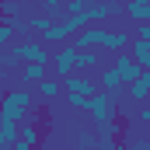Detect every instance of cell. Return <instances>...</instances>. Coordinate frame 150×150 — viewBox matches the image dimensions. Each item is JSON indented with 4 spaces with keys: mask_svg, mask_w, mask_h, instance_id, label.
<instances>
[{
    "mask_svg": "<svg viewBox=\"0 0 150 150\" xmlns=\"http://www.w3.org/2000/svg\"><path fill=\"white\" fill-rule=\"evenodd\" d=\"M42 7H63V0H38Z\"/></svg>",
    "mask_w": 150,
    "mask_h": 150,
    "instance_id": "24",
    "label": "cell"
},
{
    "mask_svg": "<svg viewBox=\"0 0 150 150\" xmlns=\"http://www.w3.org/2000/svg\"><path fill=\"white\" fill-rule=\"evenodd\" d=\"M18 140H25L28 147H38V143H42V133H38L35 122H25V119H21V122H18Z\"/></svg>",
    "mask_w": 150,
    "mask_h": 150,
    "instance_id": "13",
    "label": "cell"
},
{
    "mask_svg": "<svg viewBox=\"0 0 150 150\" xmlns=\"http://www.w3.org/2000/svg\"><path fill=\"white\" fill-rule=\"evenodd\" d=\"M11 38H14V28H11V21H7V18H0V49H4Z\"/></svg>",
    "mask_w": 150,
    "mask_h": 150,
    "instance_id": "19",
    "label": "cell"
},
{
    "mask_svg": "<svg viewBox=\"0 0 150 150\" xmlns=\"http://www.w3.org/2000/svg\"><path fill=\"white\" fill-rule=\"evenodd\" d=\"M147 101H150V98H147Z\"/></svg>",
    "mask_w": 150,
    "mask_h": 150,
    "instance_id": "25",
    "label": "cell"
},
{
    "mask_svg": "<svg viewBox=\"0 0 150 150\" xmlns=\"http://www.w3.org/2000/svg\"><path fill=\"white\" fill-rule=\"evenodd\" d=\"M126 98H129L133 105H140V101H147V98H150V70H147V67L140 70L136 80H129V84H126Z\"/></svg>",
    "mask_w": 150,
    "mask_h": 150,
    "instance_id": "8",
    "label": "cell"
},
{
    "mask_svg": "<svg viewBox=\"0 0 150 150\" xmlns=\"http://www.w3.org/2000/svg\"><path fill=\"white\" fill-rule=\"evenodd\" d=\"M105 25L101 21H87L84 28H77L74 35H70V42H74L77 49H87V45H101V38H105Z\"/></svg>",
    "mask_w": 150,
    "mask_h": 150,
    "instance_id": "4",
    "label": "cell"
},
{
    "mask_svg": "<svg viewBox=\"0 0 150 150\" xmlns=\"http://www.w3.org/2000/svg\"><path fill=\"white\" fill-rule=\"evenodd\" d=\"M67 105H70V108H87V98L77 94V91H67Z\"/></svg>",
    "mask_w": 150,
    "mask_h": 150,
    "instance_id": "20",
    "label": "cell"
},
{
    "mask_svg": "<svg viewBox=\"0 0 150 150\" xmlns=\"http://www.w3.org/2000/svg\"><path fill=\"white\" fill-rule=\"evenodd\" d=\"M98 87H101V91H112L115 98H126V94H122V91H126V80L115 70V63L112 67H98Z\"/></svg>",
    "mask_w": 150,
    "mask_h": 150,
    "instance_id": "5",
    "label": "cell"
},
{
    "mask_svg": "<svg viewBox=\"0 0 150 150\" xmlns=\"http://www.w3.org/2000/svg\"><path fill=\"white\" fill-rule=\"evenodd\" d=\"M28 91H7L0 94V119H11V122H21L28 119Z\"/></svg>",
    "mask_w": 150,
    "mask_h": 150,
    "instance_id": "2",
    "label": "cell"
},
{
    "mask_svg": "<svg viewBox=\"0 0 150 150\" xmlns=\"http://www.w3.org/2000/svg\"><path fill=\"white\" fill-rule=\"evenodd\" d=\"M52 25H56V21H52V14H49V11H42V14H32V18H28V32H32V35L49 32Z\"/></svg>",
    "mask_w": 150,
    "mask_h": 150,
    "instance_id": "15",
    "label": "cell"
},
{
    "mask_svg": "<svg viewBox=\"0 0 150 150\" xmlns=\"http://www.w3.org/2000/svg\"><path fill=\"white\" fill-rule=\"evenodd\" d=\"M45 74H49V63H25L21 67V80L25 84H38Z\"/></svg>",
    "mask_w": 150,
    "mask_h": 150,
    "instance_id": "14",
    "label": "cell"
},
{
    "mask_svg": "<svg viewBox=\"0 0 150 150\" xmlns=\"http://www.w3.org/2000/svg\"><path fill=\"white\" fill-rule=\"evenodd\" d=\"M136 122H147L150 126V101H140L136 105Z\"/></svg>",
    "mask_w": 150,
    "mask_h": 150,
    "instance_id": "21",
    "label": "cell"
},
{
    "mask_svg": "<svg viewBox=\"0 0 150 150\" xmlns=\"http://www.w3.org/2000/svg\"><path fill=\"white\" fill-rule=\"evenodd\" d=\"M77 143H80V147H94V143H98V136H94V133H80V136H77Z\"/></svg>",
    "mask_w": 150,
    "mask_h": 150,
    "instance_id": "22",
    "label": "cell"
},
{
    "mask_svg": "<svg viewBox=\"0 0 150 150\" xmlns=\"http://www.w3.org/2000/svg\"><path fill=\"white\" fill-rule=\"evenodd\" d=\"M112 63H115V70L122 74V80H126V84H129V80H136V77H140V70H143V67L133 59V52H129V49L112 52Z\"/></svg>",
    "mask_w": 150,
    "mask_h": 150,
    "instance_id": "6",
    "label": "cell"
},
{
    "mask_svg": "<svg viewBox=\"0 0 150 150\" xmlns=\"http://www.w3.org/2000/svg\"><path fill=\"white\" fill-rule=\"evenodd\" d=\"M0 18H7V21L21 18V4L18 0H0Z\"/></svg>",
    "mask_w": 150,
    "mask_h": 150,
    "instance_id": "18",
    "label": "cell"
},
{
    "mask_svg": "<svg viewBox=\"0 0 150 150\" xmlns=\"http://www.w3.org/2000/svg\"><path fill=\"white\" fill-rule=\"evenodd\" d=\"M140 35H143V38H150V21H140Z\"/></svg>",
    "mask_w": 150,
    "mask_h": 150,
    "instance_id": "23",
    "label": "cell"
},
{
    "mask_svg": "<svg viewBox=\"0 0 150 150\" xmlns=\"http://www.w3.org/2000/svg\"><path fill=\"white\" fill-rule=\"evenodd\" d=\"M84 112H91V119L94 122H108V119H115V112H119V98H115L112 91H94L91 98H87V108Z\"/></svg>",
    "mask_w": 150,
    "mask_h": 150,
    "instance_id": "1",
    "label": "cell"
},
{
    "mask_svg": "<svg viewBox=\"0 0 150 150\" xmlns=\"http://www.w3.org/2000/svg\"><path fill=\"white\" fill-rule=\"evenodd\" d=\"M129 38L126 32H105V38H101V49L105 52H119V49H129Z\"/></svg>",
    "mask_w": 150,
    "mask_h": 150,
    "instance_id": "12",
    "label": "cell"
},
{
    "mask_svg": "<svg viewBox=\"0 0 150 150\" xmlns=\"http://www.w3.org/2000/svg\"><path fill=\"white\" fill-rule=\"evenodd\" d=\"M59 91H63V80H52L49 74H45L42 80H38V94H45V98H56Z\"/></svg>",
    "mask_w": 150,
    "mask_h": 150,
    "instance_id": "17",
    "label": "cell"
},
{
    "mask_svg": "<svg viewBox=\"0 0 150 150\" xmlns=\"http://www.w3.org/2000/svg\"><path fill=\"white\" fill-rule=\"evenodd\" d=\"M11 49L18 52V59H21V63H49V49H45V42H42L38 35L18 38Z\"/></svg>",
    "mask_w": 150,
    "mask_h": 150,
    "instance_id": "3",
    "label": "cell"
},
{
    "mask_svg": "<svg viewBox=\"0 0 150 150\" xmlns=\"http://www.w3.org/2000/svg\"><path fill=\"white\" fill-rule=\"evenodd\" d=\"M63 91H77V94H84V98H91V94H94V91H98V80H91V77L84 74V70H80V74H67L63 77Z\"/></svg>",
    "mask_w": 150,
    "mask_h": 150,
    "instance_id": "7",
    "label": "cell"
},
{
    "mask_svg": "<svg viewBox=\"0 0 150 150\" xmlns=\"http://www.w3.org/2000/svg\"><path fill=\"white\" fill-rule=\"evenodd\" d=\"M126 14L140 25V21H150V0H143V4H126Z\"/></svg>",
    "mask_w": 150,
    "mask_h": 150,
    "instance_id": "16",
    "label": "cell"
},
{
    "mask_svg": "<svg viewBox=\"0 0 150 150\" xmlns=\"http://www.w3.org/2000/svg\"><path fill=\"white\" fill-rule=\"evenodd\" d=\"M101 59H105V49L101 45H87V49H77V70H98L101 67Z\"/></svg>",
    "mask_w": 150,
    "mask_h": 150,
    "instance_id": "10",
    "label": "cell"
},
{
    "mask_svg": "<svg viewBox=\"0 0 150 150\" xmlns=\"http://www.w3.org/2000/svg\"><path fill=\"white\" fill-rule=\"evenodd\" d=\"M77 70V45L70 42V45H59L56 49V77L63 80L67 74H74Z\"/></svg>",
    "mask_w": 150,
    "mask_h": 150,
    "instance_id": "9",
    "label": "cell"
},
{
    "mask_svg": "<svg viewBox=\"0 0 150 150\" xmlns=\"http://www.w3.org/2000/svg\"><path fill=\"white\" fill-rule=\"evenodd\" d=\"M129 52H133V59H136L140 67H147V70H150V38H143V35L129 38Z\"/></svg>",
    "mask_w": 150,
    "mask_h": 150,
    "instance_id": "11",
    "label": "cell"
}]
</instances>
